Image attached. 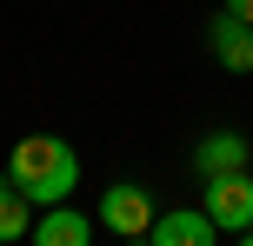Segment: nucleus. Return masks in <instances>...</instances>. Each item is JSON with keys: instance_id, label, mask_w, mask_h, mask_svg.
Returning <instances> with one entry per match:
<instances>
[{"instance_id": "5", "label": "nucleus", "mask_w": 253, "mask_h": 246, "mask_svg": "<svg viewBox=\"0 0 253 246\" xmlns=\"http://www.w3.org/2000/svg\"><path fill=\"white\" fill-rule=\"evenodd\" d=\"M213 240H220V226H213V213H207V207L153 213V226H147V246H213Z\"/></svg>"}, {"instance_id": "10", "label": "nucleus", "mask_w": 253, "mask_h": 246, "mask_svg": "<svg viewBox=\"0 0 253 246\" xmlns=\"http://www.w3.org/2000/svg\"><path fill=\"white\" fill-rule=\"evenodd\" d=\"M240 240H247V246H253V220H247V226H240Z\"/></svg>"}, {"instance_id": "6", "label": "nucleus", "mask_w": 253, "mask_h": 246, "mask_svg": "<svg viewBox=\"0 0 253 246\" xmlns=\"http://www.w3.org/2000/svg\"><path fill=\"white\" fill-rule=\"evenodd\" d=\"M207 47H213V60L227 67V73H253V20L220 7L213 27H207Z\"/></svg>"}, {"instance_id": "4", "label": "nucleus", "mask_w": 253, "mask_h": 246, "mask_svg": "<svg viewBox=\"0 0 253 246\" xmlns=\"http://www.w3.org/2000/svg\"><path fill=\"white\" fill-rule=\"evenodd\" d=\"M247 167H253V140H247V133H233V127L207 133V140L193 146V173H200V186L220 180V173H247Z\"/></svg>"}, {"instance_id": "2", "label": "nucleus", "mask_w": 253, "mask_h": 246, "mask_svg": "<svg viewBox=\"0 0 253 246\" xmlns=\"http://www.w3.org/2000/svg\"><path fill=\"white\" fill-rule=\"evenodd\" d=\"M153 193L147 186H133V180H114L100 193V207H93V220L107 226V233H120V240H147V226H153Z\"/></svg>"}, {"instance_id": "8", "label": "nucleus", "mask_w": 253, "mask_h": 246, "mask_svg": "<svg viewBox=\"0 0 253 246\" xmlns=\"http://www.w3.org/2000/svg\"><path fill=\"white\" fill-rule=\"evenodd\" d=\"M27 233H34V200L0 173V246H13V240H27Z\"/></svg>"}, {"instance_id": "1", "label": "nucleus", "mask_w": 253, "mask_h": 246, "mask_svg": "<svg viewBox=\"0 0 253 246\" xmlns=\"http://www.w3.org/2000/svg\"><path fill=\"white\" fill-rule=\"evenodd\" d=\"M7 180L20 186L34 207H53V200H67L80 186V160H74V146H67L60 133H27L7 153Z\"/></svg>"}, {"instance_id": "7", "label": "nucleus", "mask_w": 253, "mask_h": 246, "mask_svg": "<svg viewBox=\"0 0 253 246\" xmlns=\"http://www.w3.org/2000/svg\"><path fill=\"white\" fill-rule=\"evenodd\" d=\"M27 240H40V246H87L93 240V220L80 207H67V200H53V207H40V220H34Z\"/></svg>"}, {"instance_id": "9", "label": "nucleus", "mask_w": 253, "mask_h": 246, "mask_svg": "<svg viewBox=\"0 0 253 246\" xmlns=\"http://www.w3.org/2000/svg\"><path fill=\"white\" fill-rule=\"evenodd\" d=\"M227 13H240V20H253V0H227Z\"/></svg>"}, {"instance_id": "3", "label": "nucleus", "mask_w": 253, "mask_h": 246, "mask_svg": "<svg viewBox=\"0 0 253 246\" xmlns=\"http://www.w3.org/2000/svg\"><path fill=\"white\" fill-rule=\"evenodd\" d=\"M207 213H213L220 233H240V226L253 220V167L247 173H220V180H207Z\"/></svg>"}]
</instances>
